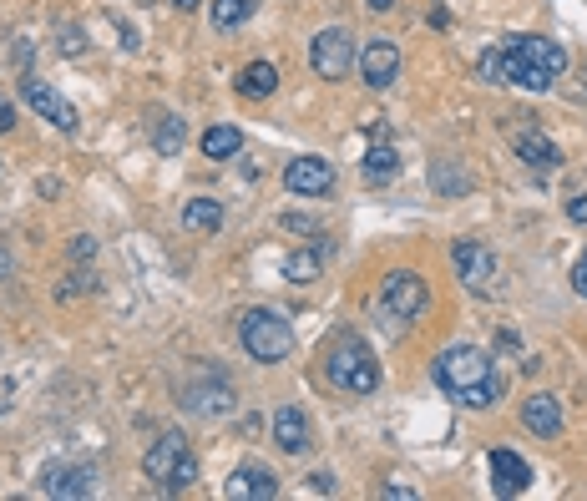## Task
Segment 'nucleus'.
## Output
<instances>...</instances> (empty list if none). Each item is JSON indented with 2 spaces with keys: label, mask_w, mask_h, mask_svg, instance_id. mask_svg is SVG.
I'll list each match as a JSON object with an SVG mask.
<instances>
[{
  "label": "nucleus",
  "mask_w": 587,
  "mask_h": 501,
  "mask_svg": "<svg viewBox=\"0 0 587 501\" xmlns=\"http://www.w3.org/2000/svg\"><path fill=\"white\" fill-rule=\"evenodd\" d=\"M567 71V51L547 36H507L501 46H486L476 61V76L491 87H522V92H552V81Z\"/></svg>",
  "instance_id": "1"
},
{
  "label": "nucleus",
  "mask_w": 587,
  "mask_h": 501,
  "mask_svg": "<svg viewBox=\"0 0 587 501\" xmlns=\"http://www.w3.org/2000/svg\"><path fill=\"white\" fill-rule=\"evenodd\" d=\"M431 375H436V385H441L456 405H466V410H486V405L501 400V390H507V380H501V370L491 365V355L476 350V345H446V350L436 355Z\"/></svg>",
  "instance_id": "2"
},
{
  "label": "nucleus",
  "mask_w": 587,
  "mask_h": 501,
  "mask_svg": "<svg viewBox=\"0 0 587 501\" xmlns=\"http://www.w3.org/2000/svg\"><path fill=\"white\" fill-rule=\"evenodd\" d=\"M324 375H329L334 390H350V395H375L380 390L375 350L360 340V334H334L329 350H324Z\"/></svg>",
  "instance_id": "3"
},
{
  "label": "nucleus",
  "mask_w": 587,
  "mask_h": 501,
  "mask_svg": "<svg viewBox=\"0 0 587 501\" xmlns=\"http://www.w3.org/2000/svg\"><path fill=\"white\" fill-rule=\"evenodd\" d=\"M142 471H147V481H157V491H188L198 481V456H193V446H188L183 431H162L147 446Z\"/></svg>",
  "instance_id": "4"
},
{
  "label": "nucleus",
  "mask_w": 587,
  "mask_h": 501,
  "mask_svg": "<svg viewBox=\"0 0 587 501\" xmlns=\"http://www.w3.org/2000/svg\"><path fill=\"white\" fill-rule=\"evenodd\" d=\"M238 345L254 355L259 365H279L294 350V324L279 309H248L238 319Z\"/></svg>",
  "instance_id": "5"
},
{
  "label": "nucleus",
  "mask_w": 587,
  "mask_h": 501,
  "mask_svg": "<svg viewBox=\"0 0 587 501\" xmlns=\"http://www.w3.org/2000/svg\"><path fill=\"white\" fill-rule=\"evenodd\" d=\"M431 309V284L426 274H415V269H390L385 284H380V314L390 319V329H410V324H421Z\"/></svg>",
  "instance_id": "6"
},
{
  "label": "nucleus",
  "mask_w": 587,
  "mask_h": 501,
  "mask_svg": "<svg viewBox=\"0 0 587 501\" xmlns=\"http://www.w3.org/2000/svg\"><path fill=\"white\" fill-rule=\"evenodd\" d=\"M451 264H456V274H461V284H466L471 294H496V284H501V259H496L491 243H481V238H456V243H451Z\"/></svg>",
  "instance_id": "7"
},
{
  "label": "nucleus",
  "mask_w": 587,
  "mask_h": 501,
  "mask_svg": "<svg viewBox=\"0 0 587 501\" xmlns=\"http://www.w3.org/2000/svg\"><path fill=\"white\" fill-rule=\"evenodd\" d=\"M355 36L345 31V26H324L319 36H314V46H309V66H314V76H324V81H340V76H350V66H355Z\"/></svg>",
  "instance_id": "8"
},
{
  "label": "nucleus",
  "mask_w": 587,
  "mask_h": 501,
  "mask_svg": "<svg viewBox=\"0 0 587 501\" xmlns=\"http://www.w3.org/2000/svg\"><path fill=\"white\" fill-rule=\"evenodd\" d=\"M41 496L87 501V496H97V471H92V466H71V461H51V466L41 471Z\"/></svg>",
  "instance_id": "9"
},
{
  "label": "nucleus",
  "mask_w": 587,
  "mask_h": 501,
  "mask_svg": "<svg viewBox=\"0 0 587 501\" xmlns=\"http://www.w3.org/2000/svg\"><path fill=\"white\" fill-rule=\"evenodd\" d=\"M21 97H26V102H31V107H36L56 132H76V122H81V117H76V107H71L56 87H46L41 76H21Z\"/></svg>",
  "instance_id": "10"
},
{
  "label": "nucleus",
  "mask_w": 587,
  "mask_h": 501,
  "mask_svg": "<svg viewBox=\"0 0 587 501\" xmlns=\"http://www.w3.org/2000/svg\"><path fill=\"white\" fill-rule=\"evenodd\" d=\"M284 188L294 198H324V193H334V167L324 157H294L284 167Z\"/></svg>",
  "instance_id": "11"
},
{
  "label": "nucleus",
  "mask_w": 587,
  "mask_h": 501,
  "mask_svg": "<svg viewBox=\"0 0 587 501\" xmlns=\"http://www.w3.org/2000/svg\"><path fill=\"white\" fill-rule=\"evenodd\" d=\"M233 385L223 380V375H203V380H193V385H183V410H193V415H228L233 410Z\"/></svg>",
  "instance_id": "12"
},
{
  "label": "nucleus",
  "mask_w": 587,
  "mask_h": 501,
  "mask_svg": "<svg viewBox=\"0 0 587 501\" xmlns=\"http://www.w3.org/2000/svg\"><path fill=\"white\" fill-rule=\"evenodd\" d=\"M355 61H360V81H365L370 92H385L390 81L400 76V51H395V41H365Z\"/></svg>",
  "instance_id": "13"
},
{
  "label": "nucleus",
  "mask_w": 587,
  "mask_h": 501,
  "mask_svg": "<svg viewBox=\"0 0 587 501\" xmlns=\"http://www.w3.org/2000/svg\"><path fill=\"white\" fill-rule=\"evenodd\" d=\"M233 501H274L279 496V476L269 471V466H238L233 476H228V486H223Z\"/></svg>",
  "instance_id": "14"
},
{
  "label": "nucleus",
  "mask_w": 587,
  "mask_h": 501,
  "mask_svg": "<svg viewBox=\"0 0 587 501\" xmlns=\"http://www.w3.org/2000/svg\"><path fill=\"white\" fill-rule=\"evenodd\" d=\"M274 446L284 451V456H304L314 441H309V415L299 410V405H279L274 410Z\"/></svg>",
  "instance_id": "15"
},
{
  "label": "nucleus",
  "mask_w": 587,
  "mask_h": 501,
  "mask_svg": "<svg viewBox=\"0 0 587 501\" xmlns=\"http://www.w3.org/2000/svg\"><path fill=\"white\" fill-rule=\"evenodd\" d=\"M486 461H491V486H496L501 496H522V491L532 486V466H527L517 451H491Z\"/></svg>",
  "instance_id": "16"
},
{
  "label": "nucleus",
  "mask_w": 587,
  "mask_h": 501,
  "mask_svg": "<svg viewBox=\"0 0 587 501\" xmlns=\"http://www.w3.org/2000/svg\"><path fill=\"white\" fill-rule=\"evenodd\" d=\"M522 426L532 431V436H542V441H552L557 431H562V410H557V395H527L522 400Z\"/></svg>",
  "instance_id": "17"
},
{
  "label": "nucleus",
  "mask_w": 587,
  "mask_h": 501,
  "mask_svg": "<svg viewBox=\"0 0 587 501\" xmlns=\"http://www.w3.org/2000/svg\"><path fill=\"white\" fill-rule=\"evenodd\" d=\"M517 157L532 167V173H557L562 167V152H557V142L552 137H542V132H517Z\"/></svg>",
  "instance_id": "18"
},
{
  "label": "nucleus",
  "mask_w": 587,
  "mask_h": 501,
  "mask_svg": "<svg viewBox=\"0 0 587 501\" xmlns=\"http://www.w3.org/2000/svg\"><path fill=\"white\" fill-rule=\"evenodd\" d=\"M274 87H279V71H274L269 61H254V66L238 71V97H248V102L274 97Z\"/></svg>",
  "instance_id": "19"
},
{
  "label": "nucleus",
  "mask_w": 587,
  "mask_h": 501,
  "mask_svg": "<svg viewBox=\"0 0 587 501\" xmlns=\"http://www.w3.org/2000/svg\"><path fill=\"white\" fill-rule=\"evenodd\" d=\"M319 274H324V243L294 248V254L284 259V279H289V284H314Z\"/></svg>",
  "instance_id": "20"
},
{
  "label": "nucleus",
  "mask_w": 587,
  "mask_h": 501,
  "mask_svg": "<svg viewBox=\"0 0 587 501\" xmlns=\"http://www.w3.org/2000/svg\"><path fill=\"white\" fill-rule=\"evenodd\" d=\"M183 228L188 233H218L223 228V203L218 198H188L183 203Z\"/></svg>",
  "instance_id": "21"
},
{
  "label": "nucleus",
  "mask_w": 587,
  "mask_h": 501,
  "mask_svg": "<svg viewBox=\"0 0 587 501\" xmlns=\"http://www.w3.org/2000/svg\"><path fill=\"white\" fill-rule=\"evenodd\" d=\"M395 173H400V152L385 137H375L370 152H365V178L370 183H395Z\"/></svg>",
  "instance_id": "22"
},
{
  "label": "nucleus",
  "mask_w": 587,
  "mask_h": 501,
  "mask_svg": "<svg viewBox=\"0 0 587 501\" xmlns=\"http://www.w3.org/2000/svg\"><path fill=\"white\" fill-rule=\"evenodd\" d=\"M238 152H243V132H238V127H208V132H203V157L228 162V157H238Z\"/></svg>",
  "instance_id": "23"
},
{
  "label": "nucleus",
  "mask_w": 587,
  "mask_h": 501,
  "mask_svg": "<svg viewBox=\"0 0 587 501\" xmlns=\"http://www.w3.org/2000/svg\"><path fill=\"white\" fill-rule=\"evenodd\" d=\"M259 11V0H213V31H233V26H243L248 16Z\"/></svg>",
  "instance_id": "24"
},
{
  "label": "nucleus",
  "mask_w": 587,
  "mask_h": 501,
  "mask_svg": "<svg viewBox=\"0 0 587 501\" xmlns=\"http://www.w3.org/2000/svg\"><path fill=\"white\" fill-rule=\"evenodd\" d=\"M183 142H188V122H183V117H162V122H157L152 147H157L162 157H178V152H183Z\"/></svg>",
  "instance_id": "25"
},
{
  "label": "nucleus",
  "mask_w": 587,
  "mask_h": 501,
  "mask_svg": "<svg viewBox=\"0 0 587 501\" xmlns=\"http://www.w3.org/2000/svg\"><path fill=\"white\" fill-rule=\"evenodd\" d=\"M431 183H436V193H466V188H471V178L461 173V167L451 173V162H446V157L431 167Z\"/></svg>",
  "instance_id": "26"
},
{
  "label": "nucleus",
  "mask_w": 587,
  "mask_h": 501,
  "mask_svg": "<svg viewBox=\"0 0 587 501\" xmlns=\"http://www.w3.org/2000/svg\"><path fill=\"white\" fill-rule=\"evenodd\" d=\"M309 491H319V496H334L340 486H334V476H329V471H314V476H309Z\"/></svg>",
  "instance_id": "27"
},
{
  "label": "nucleus",
  "mask_w": 587,
  "mask_h": 501,
  "mask_svg": "<svg viewBox=\"0 0 587 501\" xmlns=\"http://www.w3.org/2000/svg\"><path fill=\"white\" fill-rule=\"evenodd\" d=\"M71 259H76V264L97 259V243H92V238H76V243H71Z\"/></svg>",
  "instance_id": "28"
},
{
  "label": "nucleus",
  "mask_w": 587,
  "mask_h": 501,
  "mask_svg": "<svg viewBox=\"0 0 587 501\" xmlns=\"http://www.w3.org/2000/svg\"><path fill=\"white\" fill-rule=\"evenodd\" d=\"M567 218H572V223H582V228H587V193H577V198H572V203H567Z\"/></svg>",
  "instance_id": "29"
},
{
  "label": "nucleus",
  "mask_w": 587,
  "mask_h": 501,
  "mask_svg": "<svg viewBox=\"0 0 587 501\" xmlns=\"http://www.w3.org/2000/svg\"><path fill=\"white\" fill-rule=\"evenodd\" d=\"M284 228H289V233H319L309 218H294V213H284Z\"/></svg>",
  "instance_id": "30"
},
{
  "label": "nucleus",
  "mask_w": 587,
  "mask_h": 501,
  "mask_svg": "<svg viewBox=\"0 0 587 501\" xmlns=\"http://www.w3.org/2000/svg\"><path fill=\"white\" fill-rule=\"evenodd\" d=\"M11 127H16V107L0 97V132H11Z\"/></svg>",
  "instance_id": "31"
},
{
  "label": "nucleus",
  "mask_w": 587,
  "mask_h": 501,
  "mask_svg": "<svg viewBox=\"0 0 587 501\" xmlns=\"http://www.w3.org/2000/svg\"><path fill=\"white\" fill-rule=\"evenodd\" d=\"M572 289H577V294H587V254H582V264L572 269Z\"/></svg>",
  "instance_id": "32"
},
{
  "label": "nucleus",
  "mask_w": 587,
  "mask_h": 501,
  "mask_svg": "<svg viewBox=\"0 0 587 501\" xmlns=\"http://www.w3.org/2000/svg\"><path fill=\"white\" fill-rule=\"evenodd\" d=\"M365 6H370V11H390V6H395V0H365Z\"/></svg>",
  "instance_id": "33"
},
{
  "label": "nucleus",
  "mask_w": 587,
  "mask_h": 501,
  "mask_svg": "<svg viewBox=\"0 0 587 501\" xmlns=\"http://www.w3.org/2000/svg\"><path fill=\"white\" fill-rule=\"evenodd\" d=\"M178 11H198V0H178Z\"/></svg>",
  "instance_id": "34"
}]
</instances>
